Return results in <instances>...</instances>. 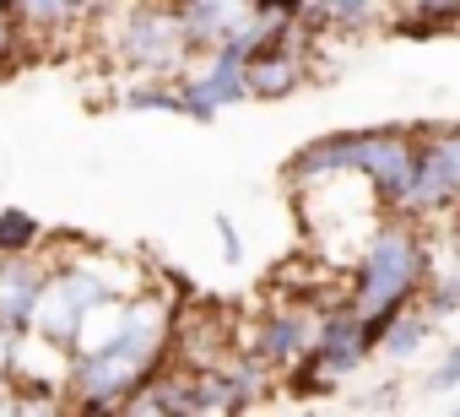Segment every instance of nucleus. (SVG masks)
<instances>
[{"instance_id": "7", "label": "nucleus", "mask_w": 460, "mask_h": 417, "mask_svg": "<svg viewBox=\"0 0 460 417\" xmlns=\"http://www.w3.org/2000/svg\"><path fill=\"white\" fill-rule=\"evenodd\" d=\"M39 304H44V271L22 255H6L0 261V325L22 336L28 325H39Z\"/></svg>"}, {"instance_id": "20", "label": "nucleus", "mask_w": 460, "mask_h": 417, "mask_svg": "<svg viewBox=\"0 0 460 417\" xmlns=\"http://www.w3.org/2000/svg\"><path fill=\"white\" fill-rule=\"evenodd\" d=\"M22 6V0H0V12H17Z\"/></svg>"}, {"instance_id": "3", "label": "nucleus", "mask_w": 460, "mask_h": 417, "mask_svg": "<svg viewBox=\"0 0 460 417\" xmlns=\"http://www.w3.org/2000/svg\"><path fill=\"white\" fill-rule=\"evenodd\" d=\"M103 304H114L109 277H103V271H93V266H66L55 282H44L39 331H44L55 347H71V342H82L87 320H93Z\"/></svg>"}, {"instance_id": "10", "label": "nucleus", "mask_w": 460, "mask_h": 417, "mask_svg": "<svg viewBox=\"0 0 460 417\" xmlns=\"http://www.w3.org/2000/svg\"><path fill=\"white\" fill-rule=\"evenodd\" d=\"M293 82H298V66H293L282 49H266V55L250 60V93H261V98H282V93H293Z\"/></svg>"}, {"instance_id": "16", "label": "nucleus", "mask_w": 460, "mask_h": 417, "mask_svg": "<svg viewBox=\"0 0 460 417\" xmlns=\"http://www.w3.org/2000/svg\"><path fill=\"white\" fill-rule=\"evenodd\" d=\"M455 385H460V347H455V352H449V358H444V363L433 368L428 390H455Z\"/></svg>"}, {"instance_id": "6", "label": "nucleus", "mask_w": 460, "mask_h": 417, "mask_svg": "<svg viewBox=\"0 0 460 417\" xmlns=\"http://www.w3.org/2000/svg\"><path fill=\"white\" fill-rule=\"evenodd\" d=\"M250 93V60L239 55V49H227V44H217V55H211V66L184 87V114H195V120H211L217 109H227V103H239Z\"/></svg>"}, {"instance_id": "19", "label": "nucleus", "mask_w": 460, "mask_h": 417, "mask_svg": "<svg viewBox=\"0 0 460 417\" xmlns=\"http://www.w3.org/2000/svg\"><path fill=\"white\" fill-rule=\"evenodd\" d=\"M0 55H12V33L6 28H0Z\"/></svg>"}, {"instance_id": "2", "label": "nucleus", "mask_w": 460, "mask_h": 417, "mask_svg": "<svg viewBox=\"0 0 460 417\" xmlns=\"http://www.w3.org/2000/svg\"><path fill=\"white\" fill-rule=\"evenodd\" d=\"M428 277V244L411 223H385L368 234L358 261V315H401L417 282Z\"/></svg>"}, {"instance_id": "1", "label": "nucleus", "mask_w": 460, "mask_h": 417, "mask_svg": "<svg viewBox=\"0 0 460 417\" xmlns=\"http://www.w3.org/2000/svg\"><path fill=\"white\" fill-rule=\"evenodd\" d=\"M163 309L157 304H136L119 315V325L82 347L76 368H71V390L82 395V406L93 412H109V406H130V395L146 385L157 352H163Z\"/></svg>"}, {"instance_id": "12", "label": "nucleus", "mask_w": 460, "mask_h": 417, "mask_svg": "<svg viewBox=\"0 0 460 417\" xmlns=\"http://www.w3.org/2000/svg\"><path fill=\"white\" fill-rule=\"evenodd\" d=\"M309 12H314V17H325L331 28H363V22L379 12V0H314Z\"/></svg>"}, {"instance_id": "4", "label": "nucleus", "mask_w": 460, "mask_h": 417, "mask_svg": "<svg viewBox=\"0 0 460 417\" xmlns=\"http://www.w3.org/2000/svg\"><path fill=\"white\" fill-rule=\"evenodd\" d=\"M444 206H460V125L417 141V173L401 212H444Z\"/></svg>"}, {"instance_id": "5", "label": "nucleus", "mask_w": 460, "mask_h": 417, "mask_svg": "<svg viewBox=\"0 0 460 417\" xmlns=\"http://www.w3.org/2000/svg\"><path fill=\"white\" fill-rule=\"evenodd\" d=\"M190 49V28H184V12H136L119 33V55L141 71H168L179 55Z\"/></svg>"}, {"instance_id": "9", "label": "nucleus", "mask_w": 460, "mask_h": 417, "mask_svg": "<svg viewBox=\"0 0 460 417\" xmlns=\"http://www.w3.org/2000/svg\"><path fill=\"white\" fill-rule=\"evenodd\" d=\"M309 347H314V342H309L304 315H271V320L255 331V358L271 363V368H293Z\"/></svg>"}, {"instance_id": "11", "label": "nucleus", "mask_w": 460, "mask_h": 417, "mask_svg": "<svg viewBox=\"0 0 460 417\" xmlns=\"http://www.w3.org/2000/svg\"><path fill=\"white\" fill-rule=\"evenodd\" d=\"M71 12H76V0H22L17 6V17L28 28H39V33H60L71 22Z\"/></svg>"}, {"instance_id": "13", "label": "nucleus", "mask_w": 460, "mask_h": 417, "mask_svg": "<svg viewBox=\"0 0 460 417\" xmlns=\"http://www.w3.org/2000/svg\"><path fill=\"white\" fill-rule=\"evenodd\" d=\"M39 239V223L28 212H0V255H22Z\"/></svg>"}, {"instance_id": "8", "label": "nucleus", "mask_w": 460, "mask_h": 417, "mask_svg": "<svg viewBox=\"0 0 460 417\" xmlns=\"http://www.w3.org/2000/svg\"><path fill=\"white\" fill-rule=\"evenodd\" d=\"M255 12V0H184V28H190V49L200 44H222L234 28H244V17Z\"/></svg>"}, {"instance_id": "15", "label": "nucleus", "mask_w": 460, "mask_h": 417, "mask_svg": "<svg viewBox=\"0 0 460 417\" xmlns=\"http://www.w3.org/2000/svg\"><path fill=\"white\" fill-rule=\"evenodd\" d=\"M130 109H168V114H184V93H173V87H163V82H141V87H130V98H125Z\"/></svg>"}, {"instance_id": "18", "label": "nucleus", "mask_w": 460, "mask_h": 417, "mask_svg": "<svg viewBox=\"0 0 460 417\" xmlns=\"http://www.w3.org/2000/svg\"><path fill=\"white\" fill-rule=\"evenodd\" d=\"M449 277L460 282V212H455V223H449Z\"/></svg>"}, {"instance_id": "17", "label": "nucleus", "mask_w": 460, "mask_h": 417, "mask_svg": "<svg viewBox=\"0 0 460 417\" xmlns=\"http://www.w3.org/2000/svg\"><path fill=\"white\" fill-rule=\"evenodd\" d=\"M217 234H222V244H227V261L244 255V244H239V234H234V223H227V217H217Z\"/></svg>"}, {"instance_id": "14", "label": "nucleus", "mask_w": 460, "mask_h": 417, "mask_svg": "<svg viewBox=\"0 0 460 417\" xmlns=\"http://www.w3.org/2000/svg\"><path fill=\"white\" fill-rule=\"evenodd\" d=\"M428 325H433V315H417V320H406V315H395V331H390V342H385V352H390V358H406V352H417V342L428 336Z\"/></svg>"}]
</instances>
